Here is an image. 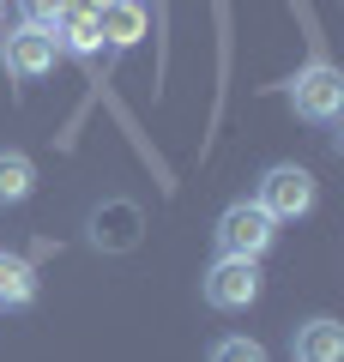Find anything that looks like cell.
Here are the masks:
<instances>
[{"mask_svg": "<svg viewBox=\"0 0 344 362\" xmlns=\"http://www.w3.org/2000/svg\"><path fill=\"white\" fill-rule=\"evenodd\" d=\"M254 206L266 211L272 223L308 218V211H314V175L296 169V163H272L266 175H260V187H254Z\"/></svg>", "mask_w": 344, "mask_h": 362, "instance_id": "1", "label": "cell"}, {"mask_svg": "<svg viewBox=\"0 0 344 362\" xmlns=\"http://www.w3.org/2000/svg\"><path fill=\"white\" fill-rule=\"evenodd\" d=\"M290 109L302 121H314V127H332V121L344 115V78L332 61H308L302 73L290 78Z\"/></svg>", "mask_w": 344, "mask_h": 362, "instance_id": "2", "label": "cell"}, {"mask_svg": "<svg viewBox=\"0 0 344 362\" xmlns=\"http://www.w3.org/2000/svg\"><path fill=\"white\" fill-rule=\"evenodd\" d=\"M212 235H217V254L224 259H260L272 247V235H278V223L254 199H236V206H224V218H217Z\"/></svg>", "mask_w": 344, "mask_h": 362, "instance_id": "3", "label": "cell"}, {"mask_svg": "<svg viewBox=\"0 0 344 362\" xmlns=\"http://www.w3.org/2000/svg\"><path fill=\"white\" fill-rule=\"evenodd\" d=\"M0 61H6V73L13 78H49L55 61H61V49H55V30L49 25H13L6 30V42H0Z\"/></svg>", "mask_w": 344, "mask_h": 362, "instance_id": "4", "label": "cell"}, {"mask_svg": "<svg viewBox=\"0 0 344 362\" xmlns=\"http://www.w3.org/2000/svg\"><path fill=\"white\" fill-rule=\"evenodd\" d=\"M205 302H212L217 314H242L260 302V259H224L217 254V266L205 272Z\"/></svg>", "mask_w": 344, "mask_h": 362, "instance_id": "5", "label": "cell"}, {"mask_svg": "<svg viewBox=\"0 0 344 362\" xmlns=\"http://www.w3.org/2000/svg\"><path fill=\"white\" fill-rule=\"evenodd\" d=\"M55 49L79 54V61H97L103 54V30H97V6L91 0H67L61 18H55Z\"/></svg>", "mask_w": 344, "mask_h": 362, "instance_id": "6", "label": "cell"}, {"mask_svg": "<svg viewBox=\"0 0 344 362\" xmlns=\"http://www.w3.org/2000/svg\"><path fill=\"white\" fill-rule=\"evenodd\" d=\"M91 242L109 247V254H127V247L139 242V206H127V199L97 206V211H91Z\"/></svg>", "mask_w": 344, "mask_h": 362, "instance_id": "7", "label": "cell"}, {"mask_svg": "<svg viewBox=\"0 0 344 362\" xmlns=\"http://www.w3.org/2000/svg\"><path fill=\"white\" fill-rule=\"evenodd\" d=\"M290 356L296 362H344V326L332 314H314V320L296 326L290 338Z\"/></svg>", "mask_w": 344, "mask_h": 362, "instance_id": "8", "label": "cell"}, {"mask_svg": "<svg viewBox=\"0 0 344 362\" xmlns=\"http://www.w3.org/2000/svg\"><path fill=\"white\" fill-rule=\"evenodd\" d=\"M97 30L115 49H133V42L145 37V6L139 0H109V6H97Z\"/></svg>", "mask_w": 344, "mask_h": 362, "instance_id": "9", "label": "cell"}, {"mask_svg": "<svg viewBox=\"0 0 344 362\" xmlns=\"http://www.w3.org/2000/svg\"><path fill=\"white\" fill-rule=\"evenodd\" d=\"M30 302H37V272H30V259L0 254V308H30Z\"/></svg>", "mask_w": 344, "mask_h": 362, "instance_id": "10", "label": "cell"}, {"mask_svg": "<svg viewBox=\"0 0 344 362\" xmlns=\"http://www.w3.org/2000/svg\"><path fill=\"white\" fill-rule=\"evenodd\" d=\"M37 194V163L25 151H0V206H25Z\"/></svg>", "mask_w": 344, "mask_h": 362, "instance_id": "11", "label": "cell"}, {"mask_svg": "<svg viewBox=\"0 0 344 362\" xmlns=\"http://www.w3.org/2000/svg\"><path fill=\"white\" fill-rule=\"evenodd\" d=\"M205 362H266V344L229 332V338H217V344H212V356H205Z\"/></svg>", "mask_w": 344, "mask_h": 362, "instance_id": "12", "label": "cell"}, {"mask_svg": "<svg viewBox=\"0 0 344 362\" xmlns=\"http://www.w3.org/2000/svg\"><path fill=\"white\" fill-rule=\"evenodd\" d=\"M61 6H67V0H25V18H30V25H49V30H55Z\"/></svg>", "mask_w": 344, "mask_h": 362, "instance_id": "13", "label": "cell"}, {"mask_svg": "<svg viewBox=\"0 0 344 362\" xmlns=\"http://www.w3.org/2000/svg\"><path fill=\"white\" fill-rule=\"evenodd\" d=\"M91 6H109V0H91Z\"/></svg>", "mask_w": 344, "mask_h": 362, "instance_id": "14", "label": "cell"}, {"mask_svg": "<svg viewBox=\"0 0 344 362\" xmlns=\"http://www.w3.org/2000/svg\"><path fill=\"white\" fill-rule=\"evenodd\" d=\"M0 18H6V0H0Z\"/></svg>", "mask_w": 344, "mask_h": 362, "instance_id": "15", "label": "cell"}]
</instances>
